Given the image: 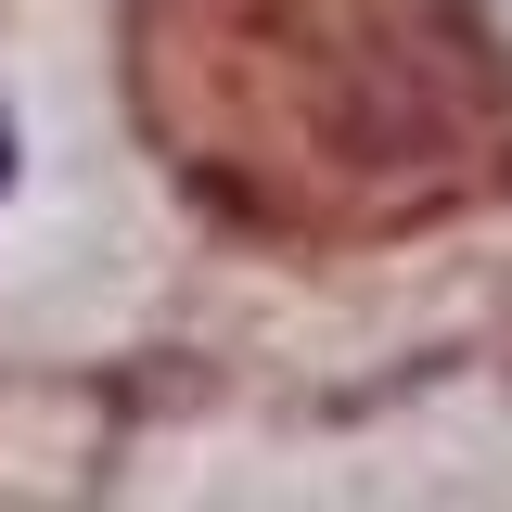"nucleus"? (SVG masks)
Here are the masks:
<instances>
[{"label":"nucleus","mask_w":512,"mask_h":512,"mask_svg":"<svg viewBox=\"0 0 512 512\" xmlns=\"http://www.w3.org/2000/svg\"><path fill=\"white\" fill-rule=\"evenodd\" d=\"M0 192H13V116H0Z\"/></svg>","instance_id":"obj_1"}]
</instances>
